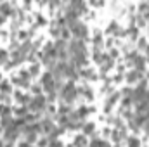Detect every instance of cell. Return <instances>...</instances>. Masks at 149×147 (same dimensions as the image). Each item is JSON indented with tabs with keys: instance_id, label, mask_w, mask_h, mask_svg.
Wrapping results in <instances>:
<instances>
[{
	"instance_id": "ac0fdd59",
	"label": "cell",
	"mask_w": 149,
	"mask_h": 147,
	"mask_svg": "<svg viewBox=\"0 0 149 147\" xmlns=\"http://www.w3.org/2000/svg\"><path fill=\"white\" fill-rule=\"evenodd\" d=\"M40 90H42V87H38V85H35V87H33V92H35L37 95H40Z\"/></svg>"
},
{
	"instance_id": "44dd1931",
	"label": "cell",
	"mask_w": 149,
	"mask_h": 147,
	"mask_svg": "<svg viewBox=\"0 0 149 147\" xmlns=\"http://www.w3.org/2000/svg\"><path fill=\"white\" fill-rule=\"evenodd\" d=\"M0 114H3V107L2 106H0Z\"/></svg>"
},
{
	"instance_id": "7c38bea8",
	"label": "cell",
	"mask_w": 149,
	"mask_h": 147,
	"mask_svg": "<svg viewBox=\"0 0 149 147\" xmlns=\"http://www.w3.org/2000/svg\"><path fill=\"white\" fill-rule=\"evenodd\" d=\"M9 12H10V7L9 5H0V14L2 16H7Z\"/></svg>"
},
{
	"instance_id": "9a60e30c",
	"label": "cell",
	"mask_w": 149,
	"mask_h": 147,
	"mask_svg": "<svg viewBox=\"0 0 149 147\" xmlns=\"http://www.w3.org/2000/svg\"><path fill=\"white\" fill-rule=\"evenodd\" d=\"M49 147H63V144L57 140H49Z\"/></svg>"
},
{
	"instance_id": "52a82bcc",
	"label": "cell",
	"mask_w": 149,
	"mask_h": 147,
	"mask_svg": "<svg viewBox=\"0 0 149 147\" xmlns=\"http://www.w3.org/2000/svg\"><path fill=\"white\" fill-rule=\"evenodd\" d=\"M137 80H141V73L139 71H132V73H128V76H127V81L128 83H134Z\"/></svg>"
},
{
	"instance_id": "ba28073f",
	"label": "cell",
	"mask_w": 149,
	"mask_h": 147,
	"mask_svg": "<svg viewBox=\"0 0 149 147\" xmlns=\"http://www.w3.org/2000/svg\"><path fill=\"white\" fill-rule=\"evenodd\" d=\"M74 147H87V139H85V135H78V137H76Z\"/></svg>"
},
{
	"instance_id": "8992f818",
	"label": "cell",
	"mask_w": 149,
	"mask_h": 147,
	"mask_svg": "<svg viewBox=\"0 0 149 147\" xmlns=\"http://www.w3.org/2000/svg\"><path fill=\"white\" fill-rule=\"evenodd\" d=\"M99 62L102 64V68H104V69H109V68H111V66H113V61H111V59H109V57H108V55H102Z\"/></svg>"
},
{
	"instance_id": "6da1fadb",
	"label": "cell",
	"mask_w": 149,
	"mask_h": 147,
	"mask_svg": "<svg viewBox=\"0 0 149 147\" xmlns=\"http://www.w3.org/2000/svg\"><path fill=\"white\" fill-rule=\"evenodd\" d=\"M76 94H78V90L74 88L73 83H66V85H63V88H61V99L66 102V104H71L74 99H76Z\"/></svg>"
},
{
	"instance_id": "5b68a950",
	"label": "cell",
	"mask_w": 149,
	"mask_h": 147,
	"mask_svg": "<svg viewBox=\"0 0 149 147\" xmlns=\"http://www.w3.org/2000/svg\"><path fill=\"white\" fill-rule=\"evenodd\" d=\"M40 125H42V132H45V133H52V132L56 130V126L52 125V121H50V119H43Z\"/></svg>"
},
{
	"instance_id": "9c48e42d",
	"label": "cell",
	"mask_w": 149,
	"mask_h": 147,
	"mask_svg": "<svg viewBox=\"0 0 149 147\" xmlns=\"http://www.w3.org/2000/svg\"><path fill=\"white\" fill-rule=\"evenodd\" d=\"M118 97H120V94H113V95H111V99H109V101L106 102V111H111L113 104H114V102L118 101Z\"/></svg>"
},
{
	"instance_id": "e0dca14e",
	"label": "cell",
	"mask_w": 149,
	"mask_h": 147,
	"mask_svg": "<svg viewBox=\"0 0 149 147\" xmlns=\"http://www.w3.org/2000/svg\"><path fill=\"white\" fill-rule=\"evenodd\" d=\"M38 147H49V140H45V139L40 140V142H38Z\"/></svg>"
},
{
	"instance_id": "4fadbf2b",
	"label": "cell",
	"mask_w": 149,
	"mask_h": 147,
	"mask_svg": "<svg viewBox=\"0 0 149 147\" xmlns=\"http://www.w3.org/2000/svg\"><path fill=\"white\" fill-rule=\"evenodd\" d=\"M0 88H2V92H3V94H9V92H10V85H9L7 81H3V83L0 85Z\"/></svg>"
},
{
	"instance_id": "ffe728a7",
	"label": "cell",
	"mask_w": 149,
	"mask_h": 147,
	"mask_svg": "<svg viewBox=\"0 0 149 147\" xmlns=\"http://www.w3.org/2000/svg\"><path fill=\"white\" fill-rule=\"evenodd\" d=\"M2 23H3V16L0 14V24H2Z\"/></svg>"
},
{
	"instance_id": "2e32d148",
	"label": "cell",
	"mask_w": 149,
	"mask_h": 147,
	"mask_svg": "<svg viewBox=\"0 0 149 147\" xmlns=\"http://www.w3.org/2000/svg\"><path fill=\"white\" fill-rule=\"evenodd\" d=\"M5 59H7V52L0 50V64H2V62H5Z\"/></svg>"
},
{
	"instance_id": "3957f363",
	"label": "cell",
	"mask_w": 149,
	"mask_h": 147,
	"mask_svg": "<svg viewBox=\"0 0 149 147\" xmlns=\"http://www.w3.org/2000/svg\"><path fill=\"white\" fill-rule=\"evenodd\" d=\"M45 107H47V101L43 95H35L30 101V109L31 111H43Z\"/></svg>"
},
{
	"instance_id": "8fae6325",
	"label": "cell",
	"mask_w": 149,
	"mask_h": 147,
	"mask_svg": "<svg viewBox=\"0 0 149 147\" xmlns=\"http://www.w3.org/2000/svg\"><path fill=\"white\" fill-rule=\"evenodd\" d=\"M90 111H92V109H87V107H81V109L78 111L76 114H78V118H85V116H87V114H88Z\"/></svg>"
},
{
	"instance_id": "30bf717a",
	"label": "cell",
	"mask_w": 149,
	"mask_h": 147,
	"mask_svg": "<svg viewBox=\"0 0 149 147\" xmlns=\"http://www.w3.org/2000/svg\"><path fill=\"white\" fill-rule=\"evenodd\" d=\"M128 147H141V140L137 137H130L128 139Z\"/></svg>"
},
{
	"instance_id": "277c9868",
	"label": "cell",
	"mask_w": 149,
	"mask_h": 147,
	"mask_svg": "<svg viewBox=\"0 0 149 147\" xmlns=\"http://www.w3.org/2000/svg\"><path fill=\"white\" fill-rule=\"evenodd\" d=\"M128 59L134 62V66H135V71H139V73H142V71H144L146 61H144V57H142V55H139L137 52H134V54H132V57H128Z\"/></svg>"
},
{
	"instance_id": "603a6c76",
	"label": "cell",
	"mask_w": 149,
	"mask_h": 147,
	"mask_svg": "<svg viewBox=\"0 0 149 147\" xmlns=\"http://www.w3.org/2000/svg\"><path fill=\"white\" fill-rule=\"evenodd\" d=\"M0 80H2V76H0Z\"/></svg>"
},
{
	"instance_id": "d6986e66",
	"label": "cell",
	"mask_w": 149,
	"mask_h": 147,
	"mask_svg": "<svg viewBox=\"0 0 149 147\" xmlns=\"http://www.w3.org/2000/svg\"><path fill=\"white\" fill-rule=\"evenodd\" d=\"M30 73H31V74H37L38 73V66H33V68L30 69Z\"/></svg>"
},
{
	"instance_id": "7a4b0ae2",
	"label": "cell",
	"mask_w": 149,
	"mask_h": 147,
	"mask_svg": "<svg viewBox=\"0 0 149 147\" xmlns=\"http://www.w3.org/2000/svg\"><path fill=\"white\" fill-rule=\"evenodd\" d=\"M146 95H148V90H146V81H142L135 90H134V95H132V102H142L146 101Z\"/></svg>"
},
{
	"instance_id": "5bb4252c",
	"label": "cell",
	"mask_w": 149,
	"mask_h": 147,
	"mask_svg": "<svg viewBox=\"0 0 149 147\" xmlns=\"http://www.w3.org/2000/svg\"><path fill=\"white\" fill-rule=\"evenodd\" d=\"M83 132H85V133H92V132H94V123H87V125L83 126Z\"/></svg>"
},
{
	"instance_id": "7402d4cb",
	"label": "cell",
	"mask_w": 149,
	"mask_h": 147,
	"mask_svg": "<svg viewBox=\"0 0 149 147\" xmlns=\"http://www.w3.org/2000/svg\"><path fill=\"white\" fill-rule=\"evenodd\" d=\"M146 101H148V102H149V92H148V95H146Z\"/></svg>"
}]
</instances>
